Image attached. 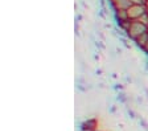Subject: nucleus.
<instances>
[{"mask_svg":"<svg viewBox=\"0 0 148 131\" xmlns=\"http://www.w3.org/2000/svg\"><path fill=\"white\" fill-rule=\"evenodd\" d=\"M145 13H147L145 4H131L127 8V15H128L130 20H139Z\"/></svg>","mask_w":148,"mask_h":131,"instance_id":"2","label":"nucleus"},{"mask_svg":"<svg viewBox=\"0 0 148 131\" xmlns=\"http://www.w3.org/2000/svg\"><path fill=\"white\" fill-rule=\"evenodd\" d=\"M116 17L119 20V23L122 21H128V15H127V10H119L116 11Z\"/></svg>","mask_w":148,"mask_h":131,"instance_id":"5","label":"nucleus"},{"mask_svg":"<svg viewBox=\"0 0 148 131\" xmlns=\"http://www.w3.org/2000/svg\"><path fill=\"white\" fill-rule=\"evenodd\" d=\"M132 4H145V0H131Z\"/></svg>","mask_w":148,"mask_h":131,"instance_id":"6","label":"nucleus"},{"mask_svg":"<svg viewBox=\"0 0 148 131\" xmlns=\"http://www.w3.org/2000/svg\"><path fill=\"white\" fill-rule=\"evenodd\" d=\"M135 41H136V44H138L139 47L143 49V48L147 45V43H148V33L145 32L144 34H142V36H139L138 38H135Z\"/></svg>","mask_w":148,"mask_h":131,"instance_id":"4","label":"nucleus"},{"mask_svg":"<svg viewBox=\"0 0 148 131\" xmlns=\"http://www.w3.org/2000/svg\"><path fill=\"white\" fill-rule=\"evenodd\" d=\"M147 33H148V27H147Z\"/></svg>","mask_w":148,"mask_h":131,"instance_id":"7","label":"nucleus"},{"mask_svg":"<svg viewBox=\"0 0 148 131\" xmlns=\"http://www.w3.org/2000/svg\"><path fill=\"white\" fill-rule=\"evenodd\" d=\"M111 4L114 5L115 11H119V10H127L132 3H131V0H111Z\"/></svg>","mask_w":148,"mask_h":131,"instance_id":"3","label":"nucleus"},{"mask_svg":"<svg viewBox=\"0 0 148 131\" xmlns=\"http://www.w3.org/2000/svg\"><path fill=\"white\" fill-rule=\"evenodd\" d=\"M147 27L148 25L144 24L143 21H140V20H131L127 33H128L130 37L135 40L139 36H142V34H144L147 32Z\"/></svg>","mask_w":148,"mask_h":131,"instance_id":"1","label":"nucleus"}]
</instances>
